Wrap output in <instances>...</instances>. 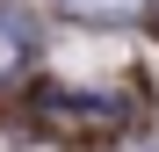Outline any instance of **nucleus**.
I'll return each instance as SVG.
<instances>
[{"label": "nucleus", "instance_id": "1", "mask_svg": "<svg viewBox=\"0 0 159 152\" xmlns=\"http://www.w3.org/2000/svg\"><path fill=\"white\" fill-rule=\"evenodd\" d=\"M29 51H36V22H29V15H0V87L22 72Z\"/></svg>", "mask_w": 159, "mask_h": 152}, {"label": "nucleus", "instance_id": "3", "mask_svg": "<svg viewBox=\"0 0 159 152\" xmlns=\"http://www.w3.org/2000/svg\"><path fill=\"white\" fill-rule=\"evenodd\" d=\"M130 152H159V145H130Z\"/></svg>", "mask_w": 159, "mask_h": 152}, {"label": "nucleus", "instance_id": "2", "mask_svg": "<svg viewBox=\"0 0 159 152\" xmlns=\"http://www.w3.org/2000/svg\"><path fill=\"white\" fill-rule=\"evenodd\" d=\"M72 7H80V15H130L138 0H72Z\"/></svg>", "mask_w": 159, "mask_h": 152}]
</instances>
